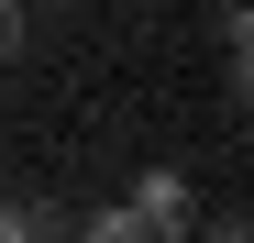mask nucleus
<instances>
[{"mask_svg":"<svg viewBox=\"0 0 254 243\" xmlns=\"http://www.w3.org/2000/svg\"><path fill=\"white\" fill-rule=\"evenodd\" d=\"M122 210H133V232L155 243V232H188V221H199V199H188V177H177V166H144V188L122 199Z\"/></svg>","mask_w":254,"mask_h":243,"instance_id":"f257e3e1","label":"nucleus"},{"mask_svg":"<svg viewBox=\"0 0 254 243\" xmlns=\"http://www.w3.org/2000/svg\"><path fill=\"white\" fill-rule=\"evenodd\" d=\"M33 232H66V210H33V199H0V243H33Z\"/></svg>","mask_w":254,"mask_h":243,"instance_id":"f03ea898","label":"nucleus"},{"mask_svg":"<svg viewBox=\"0 0 254 243\" xmlns=\"http://www.w3.org/2000/svg\"><path fill=\"white\" fill-rule=\"evenodd\" d=\"M221 45H232V89H243V100H254V0H243V11H232V22H221Z\"/></svg>","mask_w":254,"mask_h":243,"instance_id":"7ed1b4c3","label":"nucleus"},{"mask_svg":"<svg viewBox=\"0 0 254 243\" xmlns=\"http://www.w3.org/2000/svg\"><path fill=\"white\" fill-rule=\"evenodd\" d=\"M66 232H89V243H144V232H133V210H77Z\"/></svg>","mask_w":254,"mask_h":243,"instance_id":"20e7f679","label":"nucleus"},{"mask_svg":"<svg viewBox=\"0 0 254 243\" xmlns=\"http://www.w3.org/2000/svg\"><path fill=\"white\" fill-rule=\"evenodd\" d=\"M22 56V0H0V66Z\"/></svg>","mask_w":254,"mask_h":243,"instance_id":"39448f33","label":"nucleus"}]
</instances>
